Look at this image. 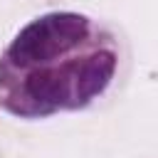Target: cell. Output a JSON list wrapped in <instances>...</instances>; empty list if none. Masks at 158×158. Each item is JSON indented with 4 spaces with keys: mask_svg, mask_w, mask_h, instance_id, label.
<instances>
[{
    "mask_svg": "<svg viewBox=\"0 0 158 158\" xmlns=\"http://www.w3.org/2000/svg\"><path fill=\"white\" fill-rule=\"evenodd\" d=\"M118 59V40L104 22L84 12H44L0 52V106L17 118L89 109L109 91Z\"/></svg>",
    "mask_w": 158,
    "mask_h": 158,
    "instance_id": "obj_1",
    "label": "cell"
}]
</instances>
